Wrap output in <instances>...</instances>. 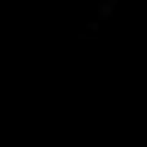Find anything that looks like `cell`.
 Returning a JSON list of instances; mask_svg holds the SVG:
<instances>
[{
    "instance_id": "1",
    "label": "cell",
    "mask_w": 147,
    "mask_h": 147,
    "mask_svg": "<svg viewBox=\"0 0 147 147\" xmlns=\"http://www.w3.org/2000/svg\"><path fill=\"white\" fill-rule=\"evenodd\" d=\"M115 7H118V0H105V3H100L98 5V17H103V20L113 17V10Z\"/></svg>"
},
{
    "instance_id": "2",
    "label": "cell",
    "mask_w": 147,
    "mask_h": 147,
    "mask_svg": "<svg viewBox=\"0 0 147 147\" xmlns=\"http://www.w3.org/2000/svg\"><path fill=\"white\" fill-rule=\"evenodd\" d=\"M96 27H98V22H88V25H86V30H91V32H96Z\"/></svg>"
}]
</instances>
